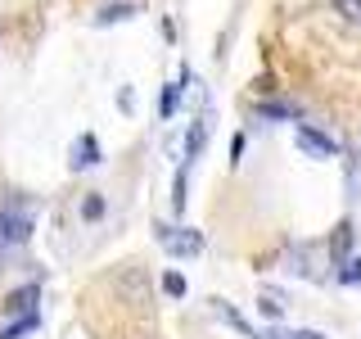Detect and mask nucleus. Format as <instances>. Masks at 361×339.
Instances as JSON below:
<instances>
[{"mask_svg":"<svg viewBox=\"0 0 361 339\" xmlns=\"http://www.w3.org/2000/svg\"><path fill=\"white\" fill-rule=\"evenodd\" d=\"M154 231H158V244L172 258H199L203 254V235L190 231V226H154Z\"/></svg>","mask_w":361,"mask_h":339,"instance_id":"f257e3e1","label":"nucleus"},{"mask_svg":"<svg viewBox=\"0 0 361 339\" xmlns=\"http://www.w3.org/2000/svg\"><path fill=\"white\" fill-rule=\"evenodd\" d=\"M208 131H212V118H208V113H203V118L195 122V131L185 136V158H195V154L203 150V141H208Z\"/></svg>","mask_w":361,"mask_h":339,"instance_id":"6e6552de","label":"nucleus"},{"mask_svg":"<svg viewBox=\"0 0 361 339\" xmlns=\"http://www.w3.org/2000/svg\"><path fill=\"white\" fill-rule=\"evenodd\" d=\"M176 100H180V82H176V86H163V105H158V118H172V113H176Z\"/></svg>","mask_w":361,"mask_h":339,"instance_id":"4468645a","label":"nucleus"},{"mask_svg":"<svg viewBox=\"0 0 361 339\" xmlns=\"http://www.w3.org/2000/svg\"><path fill=\"white\" fill-rule=\"evenodd\" d=\"M262 118H289V122H302V113H298V109H289V105H262Z\"/></svg>","mask_w":361,"mask_h":339,"instance_id":"dca6fc26","label":"nucleus"},{"mask_svg":"<svg viewBox=\"0 0 361 339\" xmlns=\"http://www.w3.org/2000/svg\"><path fill=\"white\" fill-rule=\"evenodd\" d=\"M82 218H86V222H99V218H104V199H99V195H86Z\"/></svg>","mask_w":361,"mask_h":339,"instance_id":"a211bd4d","label":"nucleus"},{"mask_svg":"<svg viewBox=\"0 0 361 339\" xmlns=\"http://www.w3.org/2000/svg\"><path fill=\"white\" fill-rule=\"evenodd\" d=\"M99 163H104V154H99L95 131H82V141L73 145V167L82 172V167H99Z\"/></svg>","mask_w":361,"mask_h":339,"instance_id":"39448f33","label":"nucleus"},{"mask_svg":"<svg viewBox=\"0 0 361 339\" xmlns=\"http://www.w3.org/2000/svg\"><path fill=\"white\" fill-rule=\"evenodd\" d=\"M293 141H298V150L307 154V158H334L338 154V145L325 131H316L312 122H293Z\"/></svg>","mask_w":361,"mask_h":339,"instance_id":"f03ea898","label":"nucleus"},{"mask_svg":"<svg viewBox=\"0 0 361 339\" xmlns=\"http://www.w3.org/2000/svg\"><path fill=\"white\" fill-rule=\"evenodd\" d=\"M217 312H221V316H226V321H231V326H235V331H240V335H248V339H253V335H257V331H253V326H248V321H244V316H240V312H235V308H231V303H217Z\"/></svg>","mask_w":361,"mask_h":339,"instance_id":"ddd939ff","label":"nucleus"},{"mask_svg":"<svg viewBox=\"0 0 361 339\" xmlns=\"http://www.w3.org/2000/svg\"><path fill=\"white\" fill-rule=\"evenodd\" d=\"M32 240V218L27 213H0V249H14V244H27Z\"/></svg>","mask_w":361,"mask_h":339,"instance_id":"7ed1b4c3","label":"nucleus"},{"mask_svg":"<svg viewBox=\"0 0 361 339\" xmlns=\"http://www.w3.org/2000/svg\"><path fill=\"white\" fill-rule=\"evenodd\" d=\"M240 154H244V136H235L231 141V163H240Z\"/></svg>","mask_w":361,"mask_h":339,"instance_id":"6ab92c4d","label":"nucleus"},{"mask_svg":"<svg viewBox=\"0 0 361 339\" xmlns=\"http://www.w3.org/2000/svg\"><path fill=\"white\" fill-rule=\"evenodd\" d=\"M122 18H135V5H131V0H118V5H104V9L95 14V23H99V28H109V23H122Z\"/></svg>","mask_w":361,"mask_h":339,"instance_id":"0eeeda50","label":"nucleus"},{"mask_svg":"<svg viewBox=\"0 0 361 339\" xmlns=\"http://www.w3.org/2000/svg\"><path fill=\"white\" fill-rule=\"evenodd\" d=\"M185 181H190V167L180 163L176 167V181H172V213H185Z\"/></svg>","mask_w":361,"mask_h":339,"instance_id":"9d476101","label":"nucleus"},{"mask_svg":"<svg viewBox=\"0 0 361 339\" xmlns=\"http://www.w3.org/2000/svg\"><path fill=\"white\" fill-rule=\"evenodd\" d=\"M334 9L353 23V28H361V0H334Z\"/></svg>","mask_w":361,"mask_h":339,"instance_id":"2eb2a0df","label":"nucleus"},{"mask_svg":"<svg viewBox=\"0 0 361 339\" xmlns=\"http://www.w3.org/2000/svg\"><path fill=\"white\" fill-rule=\"evenodd\" d=\"M32 331H41V312L37 316H18V321H5L0 339H23V335H32Z\"/></svg>","mask_w":361,"mask_h":339,"instance_id":"1a4fd4ad","label":"nucleus"},{"mask_svg":"<svg viewBox=\"0 0 361 339\" xmlns=\"http://www.w3.org/2000/svg\"><path fill=\"white\" fill-rule=\"evenodd\" d=\"M37 299H41V285H23L5 299V321H18V316H37Z\"/></svg>","mask_w":361,"mask_h":339,"instance_id":"20e7f679","label":"nucleus"},{"mask_svg":"<svg viewBox=\"0 0 361 339\" xmlns=\"http://www.w3.org/2000/svg\"><path fill=\"white\" fill-rule=\"evenodd\" d=\"M163 294H167V299H185V294H190L185 276H180V271H163Z\"/></svg>","mask_w":361,"mask_h":339,"instance_id":"9b49d317","label":"nucleus"},{"mask_svg":"<svg viewBox=\"0 0 361 339\" xmlns=\"http://www.w3.org/2000/svg\"><path fill=\"white\" fill-rule=\"evenodd\" d=\"M334 276L343 280V285H361V258H343V263L334 267Z\"/></svg>","mask_w":361,"mask_h":339,"instance_id":"f8f14e48","label":"nucleus"},{"mask_svg":"<svg viewBox=\"0 0 361 339\" xmlns=\"http://www.w3.org/2000/svg\"><path fill=\"white\" fill-rule=\"evenodd\" d=\"M285 335H289V339H325L321 331H285Z\"/></svg>","mask_w":361,"mask_h":339,"instance_id":"aec40b11","label":"nucleus"},{"mask_svg":"<svg viewBox=\"0 0 361 339\" xmlns=\"http://www.w3.org/2000/svg\"><path fill=\"white\" fill-rule=\"evenodd\" d=\"M257 312L271 316V321H280V316H285V294L271 290V285H262V294H257Z\"/></svg>","mask_w":361,"mask_h":339,"instance_id":"423d86ee","label":"nucleus"},{"mask_svg":"<svg viewBox=\"0 0 361 339\" xmlns=\"http://www.w3.org/2000/svg\"><path fill=\"white\" fill-rule=\"evenodd\" d=\"M348 244H353V226H338V240H334V263H343V258H348Z\"/></svg>","mask_w":361,"mask_h":339,"instance_id":"f3484780","label":"nucleus"}]
</instances>
